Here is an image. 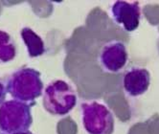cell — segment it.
Masks as SVG:
<instances>
[{
	"mask_svg": "<svg viewBox=\"0 0 159 134\" xmlns=\"http://www.w3.org/2000/svg\"><path fill=\"white\" fill-rule=\"evenodd\" d=\"M31 105L17 100L0 105V131L12 133L29 130L33 124Z\"/></svg>",
	"mask_w": 159,
	"mask_h": 134,
	"instance_id": "cell-3",
	"label": "cell"
},
{
	"mask_svg": "<svg viewBox=\"0 0 159 134\" xmlns=\"http://www.w3.org/2000/svg\"><path fill=\"white\" fill-rule=\"evenodd\" d=\"M6 95H7L6 86L3 84V83L1 81H0V105L5 102Z\"/></svg>",
	"mask_w": 159,
	"mask_h": 134,
	"instance_id": "cell-10",
	"label": "cell"
},
{
	"mask_svg": "<svg viewBox=\"0 0 159 134\" xmlns=\"http://www.w3.org/2000/svg\"><path fill=\"white\" fill-rule=\"evenodd\" d=\"M123 88L129 97H138L146 93L151 85V74L142 67H131L123 76Z\"/></svg>",
	"mask_w": 159,
	"mask_h": 134,
	"instance_id": "cell-7",
	"label": "cell"
},
{
	"mask_svg": "<svg viewBox=\"0 0 159 134\" xmlns=\"http://www.w3.org/2000/svg\"><path fill=\"white\" fill-rule=\"evenodd\" d=\"M0 134H34L30 130H24V131H16V132H12V133H5L0 131Z\"/></svg>",
	"mask_w": 159,
	"mask_h": 134,
	"instance_id": "cell-11",
	"label": "cell"
},
{
	"mask_svg": "<svg viewBox=\"0 0 159 134\" xmlns=\"http://www.w3.org/2000/svg\"><path fill=\"white\" fill-rule=\"evenodd\" d=\"M43 106L52 115L63 116L77 104V96L72 86L62 80L50 83L43 92Z\"/></svg>",
	"mask_w": 159,
	"mask_h": 134,
	"instance_id": "cell-2",
	"label": "cell"
},
{
	"mask_svg": "<svg viewBox=\"0 0 159 134\" xmlns=\"http://www.w3.org/2000/svg\"><path fill=\"white\" fill-rule=\"evenodd\" d=\"M16 56V45L7 32L0 30V64L12 61Z\"/></svg>",
	"mask_w": 159,
	"mask_h": 134,
	"instance_id": "cell-9",
	"label": "cell"
},
{
	"mask_svg": "<svg viewBox=\"0 0 159 134\" xmlns=\"http://www.w3.org/2000/svg\"><path fill=\"white\" fill-rule=\"evenodd\" d=\"M114 21L125 31L133 32L139 27L141 19V8L137 1H115L111 8Z\"/></svg>",
	"mask_w": 159,
	"mask_h": 134,
	"instance_id": "cell-6",
	"label": "cell"
},
{
	"mask_svg": "<svg viewBox=\"0 0 159 134\" xmlns=\"http://www.w3.org/2000/svg\"><path fill=\"white\" fill-rule=\"evenodd\" d=\"M21 38L27 47L30 58H38L45 52V44L38 34L29 27H24L21 30Z\"/></svg>",
	"mask_w": 159,
	"mask_h": 134,
	"instance_id": "cell-8",
	"label": "cell"
},
{
	"mask_svg": "<svg viewBox=\"0 0 159 134\" xmlns=\"http://www.w3.org/2000/svg\"><path fill=\"white\" fill-rule=\"evenodd\" d=\"M6 90L15 100L23 103H33L39 99L43 91L40 73L29 67L11 74L6 80Z\"/></svg>",
	"mask_w": 159,
	"mask_h": 134,
	"instance_id": "cell-1",
	"label": "cell"
},
{
	"mask_svg": "<svg viewBox=\"0 0 159 134\" xmlns=\"http://www.w3.org/2000/svg\"><path fill=\"white\" fill-rule=\"evenodd\" d=\"M102 69L108 73H118L125 68L129 60L126 44L121 40H111L102 47L99 54Z\"/></svg>",
	"mask_w": 159,
	"mask_h": 134,
	"instance_id": "cell-5",
	"label": "cell"
},
{
	"mask_svg": "<svg viewBox=\"0 0 159 134\" xmlns=\"http://www.w3.org/2000/svg\"><path fill=\"white\" fill-rule=\"evenodd\" d=\"M82 119L87 134H112L114 131V117L104 104H82Z\"/></svg>",
	"mask_w": 159,
	"mask_h": 134,
	"instance_id": "cell-4",
	"label": "cell"
}]
</instances>
